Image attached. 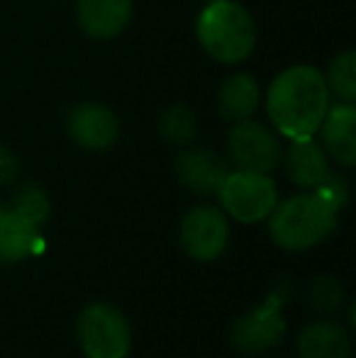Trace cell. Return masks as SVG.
Here are the masks:
<instances>
[{
  "label": "cell",
  "mask_w": 356,
  "mask_h": 358,
  "mask_svg": "<svg viewBox=\"0 0 356 358\" xmlns=\"http://www.w3.org/2000/svg\"><path fill=\"white\" fill-rule=\"evenodd\" d=\"M66 129L78 146L88 151H105L120 139V120L110 108L83 103L71 110Z\"/></svg>",
  "instance_id": "9"
},
{
  "label": "cell",
  "mask_w": 356,
  "mask_h": 358,
  "mask_svg": "<svg viewBox=\"0 0 356 358\" xmlns=\"http://www.w3.org/2000/svg\"><path fill=\"white\" fill-rule=\"evenodd\" d=\"M229 239V227L218 208L198 205L185 213L180 222V244L185 254L198 261H213L225 251Z\"/></svg>",
  "instance_id": "7"
},
{
  "label": "cell",
  "mask_w": 356,
  "mask_h": 358,
  "mask_svg": "<svg viewBox=\"0 0 356 358\" xmlns=\"http://www.w3.org/2000/svg\"><path fill=\"white\" fill-rule=\"evenodd\" d=\"M271 239L288 251H305L325 241L337 227V213L327 203L310 195H293L276 205L269 215Z\"/></svg>",
  "instance_id": "3"
},
{
  "label": "cell",
  "mask_w": 356,
  "mask_h": 358,
  "mask_svg": "<svg viewBox=\"0 0 356 358\" xmlns=\"http://www.w3.org/2000/svg\"><path fill=\"white\" fill-rule=\"evenodd\" d=\"M229 166L220 154L203 146H190L176 156V176L178 180L193 193L213 195L220 190L222 180L227 178Z\"/></svg>",
  "instance_id": "10"
},
{
  "label": "cell",
  "mask_w": 356,
  "mask_h": 358,
  "mask_svg": "<svg viewBox=\"0 0 356 358\" xmlns=\"http://www.w3.org/2000/svg\"><path fill=\"white\" fill-rule=\"evenodd\" d=\"M308 300L318 312H334L344 302V290L334 278H318L310 285Z\"/></svg>",
  "instance_id": "20"
},
{
  "label": "cell",
  "mask_w": 356,
  "mask_h": 358,
  "mask_svg": "<svg viewBox=\"0 0 356 358\" xmlns=\"http://www.w3.org/2000/svg\"><path fill=\"white\" fill-rule=\"evenodd\" d=\"M320 137L322 149L329 154L339 166L356 164V110L354 103H337L329 105L322 124H320Z\"/></svg>",
  "instance_id": "12"
},
{
  "label": "cell",
  "mask_w": 356,
  "mask_h": 358,
  "mask_svg": "<svg viewBox=\"0 0 356 358\" xmlns=\"http://www.w3.org/2000/svg\"><path fill=\"white\" fill-rule=\"evenodd\" d=\"M285 171H288V178L300 188H318L329 173L322 144H318L313 137L290 142L285 151Z\"/></svg>",
  "instance_id": "14"
},
{
  "label": "cell",
  "mask_w": 356,
  "mask_h": 358,
  "mask_svg": "<svg viewBox=\"0 0 356 358\" xmlns=\"http://www.w3.org/2000/svg\"><path fill=\"white\" fill-rule=\"evenodd\" d=\"M285 334V320L280 315V300L271 297L266 305L239 317L232 324V346L242 354H262L278 344Z\"/></svg>",
  "instance_id": "8"
},
{
  "label": "cell",
  "mask_w": 356,
  "mask_h": 358,
  "mask_svg": "<svg viewBox=\"0 0 356 358\" xmlns=\"http://www.w3.org/2000/svg\"><path fill=\"white\" fill-rule=\"evenodd\" d=\"M325 83L329 88V95H337L342 103H354L356 98V54L342 52L329 62Z\"/></svg>",
  "instance_id": "17"
},
{
  "label": "cell",
  "mask_w": 356,
  "mask_h": 358,
  "mask_svg": "<svg viewBox=\"0 0 356 358\" xmlns=\"http://www.w3.org/2000/svg\"><path fill=\"white\" fill-rule=\"evenodd\" d=\"M0 210H3V205H0Z\"/></svg>",
  "instance_id": "23"
},
{
  "label": "cell",
  "mask_w": 356,
  "mask_h": 358,
  "mask_svg": "<svg viewBox=\"0 0 356 358\" xmlns=\"http://www.w3.org/2000/svg\"><path fill=\"white\" fill-rule=\"evenodd\" d=\"M78 341L88 358H124L132 346V331L118 307L95 302L78 320Z\"/></svg>",
  "instance_id": "5"
},
{
  "label": "cell",
  "mask_w": 356,
  "mask_h": 358,
  "mask_svg": "<svg viewBox=\"0 0 356 358\" xmlns=\"http://www.w3.org/2000/svg\"><path fill=\"white\" fill-rule=\"evenodd\" d=\"M218 195L222 200L225 213L244 224H257V222L266 220L278 205V188L269 178V173L244 169L229 171Z\"/></svg>",
  "instance_id": "4"
},
{
  "label": "cell",
  "mask_w": 356,
  "mask_h": 358,
  "mask_svg": "<svg viewBox=\"0 0 356 358\" xmlns=\"http://www.w3.org/2000/svg\"><path fill=\"white\" fill-rule=\"evenodd\" d=\"M20 173V161L17 156L13 154L10 149L0 146V185H8L17 178Z\"/></svg>",
  "instance_id": "22"
},
{
  "label": "cell",
  "mask_w": 356,
  "mask_h": 358,
  "mask_svg": "<svg viewBox=\"0 0 356 358\" xmlns=\"http://www.w3.org/2000/svg\"><path fill=\"white\" fill-rule=\"evenodd\" d=\"M300 358H347L349 336L337 322H315L298 336Z\"/></svg>",
  "instance_id": "16"
},
{
  "label": "cell",
  "mask_w": 356,
  "mask_h": 358,
  "mask_svg": "<svg viewBox=\"0 0 356 358\" xmlns=\"http://www.w3.org/2000/svg\"><path fill=\"white\" fill-rule=\"evenodd\" d=\"M259 105H262V88L252 73H232L220 85L218 110L227 122L254 117Z\"/></svg>",
  "instance_id": "13"
},
{
  "label": "cell",
  "mask_w": 356,
  "mask_h": 358,
  "mask_svg": "<svg viewBox=\"0 0 356 358\" xmlns=\"http://www.w3.org/2000/svg\"><path fill=\"white\" fill-rule=\"evenodd\" d=\"M13 210L37 227L44 224V222L49 220V213H52L44 188H39V185H34V183H27L24 188L17 190V195H15V200H13Z\"/></svg>",
  "instance_id": "19"
},
{
  "label": "cell",
  "mask_w": 356,
  "mask_h": 358,
  "mask_svg": "<svg viewBox=\"0 0 356 358\" xmlns=\"http://www.w3.org/2000/svg\"><path fill=\"white\" fill-rule=\"evenodd\" d=\"M313 190L322 203H327L329 208L334 210V213H339L349 200V188H347V183H344V178L332 176V173H327V178H325L322 183Z\"/></svg>",
  "instance_id": "21"
},
{
  "label": "cell",
  "mask_w": 356,
  "mask_h": 358,
  "mask_svg": "<svg viewBox=\"0 0 356 358\" xmlns=\"http://www.w3.org/2000/svg\"><path fill=\"white\" fill-rule=\"evenodd\" d=\"M195 34L200 47L220 64L244 62L257 44L252 15L234 0H208L195 20Z\"/></svg>",
  "instance_id": "2"
},
{
  "label": "cell",
  "mask_w": 356,
  "mask_h": 358,
  "mask_svg": "<svg viewBox=\"0 0 356 358\" xmlns=\"http://www.w3.org/2000/svg\"><path fill=\"white\" fill-rule=\"evenodd\" d=\"M227 149L232 161L244 171H257V173H271L280 164L283 146L278 137L257 120H242L234 122L232 132L227 137Z\"/></svg>",
  "instance_id": "6"
},
{
  "label": "cell",
  "mask_w": 356,
  "mask_h": 358,
  "mask_svg": "<svg viewBox=\"0 0 356 358\" xmlns=\"http://www.w3.org/2000/svg\"><path fill=\"white\" fill-rule=\"evenodd\" d=\"M39 246V227L15 210H0V261H20Z\"/></svg>",
  "instance_id": "15"
},
{
  "label": "cell",
  "mask_w": 356,
  "mask_h": 358,
  "mask_svg": "<svg viewBox=\"0 0 356 358\" xmlns=\"http://www.w3.org/2000/svg\"><path fill=\"white\" fill-rule=\"evenodd\" d=\"M329 110V88L322 71L308 64H298L280 71L271 80L266 93L269 120L280 137L310 139L318 134Z\"/></svg>",
  "instance_id": "1"
},
{
  "label": "cell",
  "mask_w": 356,
  "mask_h": 358,
  "mask_svg": "<svg viewBox=\"0 0 356 358\" xmlns=\"http://www.w3.org/2000/svg\"><path fill=\"white\" fill-rule=\"evenodd\" d=\"M76 17L93 39H115L132 20V0H78Z\"/></svg>",
  "instance_id": "11"
},
{
  "label": "cell",
  "mask_w": 356,
  "mask_h": 358,
  "mask_svg": "<svg viewBox=\"0 0 356 358\" xmlns=\"http://www.w3.org/2000/svg\"><path fill=\"white\" fill-rule=\"evenodd\" d=\"M198 124H195V115L190 113L185 105H171L169 110H164L159 117V134L164 142L176 144V146H188L195 139Z\"/></svg>",
  "instance_id": "18"
}]
</instances>
